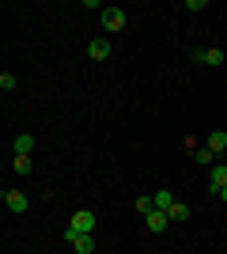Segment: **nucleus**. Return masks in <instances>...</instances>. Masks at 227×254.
<instances>
[{
  "label": "nucleus",
  "mask_w": 227,
  "mask_h": 254,
  "mask_svg": "<svg viewBox=\"0 0 227 254\" xmlns=\"http://www.w3.org/2000/svg\"><path fill=\"white\" fill-rule=\"evenodd\" d=\"M65 243L72 247L76 254H95V235H84V232H76V228H65Z\"/></svg>",
  "instance_id": "f257e3e1"
},
{
  "label": "nucleus",
  "mask_w": 227,
  "mask_h": 254,
  "mask_svg": "<svg viewBox=\"0 0 227 254\" xmlns=\"http://www.w3.org/2000/svg\"><path fill=\"white\" fill-rule=\"evenodd\" d=\"M125 23H129L125 8H102V27H106V31H121Z\"/></svg>",
  "instance_id": "f03ea898"
},
{
  "label": "nucleus",
  "mask_w": 227,
  "mask_h": 254,
  "mask_svg": "<svg viewBox=\"0 0 227 254\" xmlns=\"http://www.w3.org/2000/svg\"><path fill=\"white\" fill-rule=\"evenodd\" d=\"M0 197H4V205H8V209L15 212V216H23V212L31 209V201H27V197H23L19 190H4V193H0Z\"/></svg>",
  "instance_id": "7ed1b4c3"
},
{
  "label": "nucleus",
  "mask_w": 227,
  "mask_h": 254,
  "mask_svg": "<svg viewBox=\"0 0 227 254\" xmlns=\"http://www.w3.org/2000/svg\"><path fill=\"white\" fill-rule=\"evenodd\" d=\"M95 212H87V209H80V212H76V216H72V224H68V228H76V232H84V235H91V232H95Z\"/></svg>",
  "instance_id": "20e7f679"
},
{
  "label": "nucleus",
  "mask_w": 227,
  "mask_h": 254,
  "mask_svg": "<svg viewBox=\"0 0 227 254\" xmlns=\"http://www.w3.org/2000/svg\"><path fill=\"white\" fill-rule=\"evenodd\" d=\"M144 224H148V232H155V235H159V232H167V224H171V216H167L163 209H151L148 216H144Z\"/></svg>",
  "instance_id": "39448f33"
},
{
  "label": "nucleus",
  "mask_w": 227,
  "mask_h": 254,
  "mask_svg": "<svg viewBox=\"0 0 227 254\" xmlns=\"http://www.w3.org/2000/svg\"><path fill=\"white\" fill-rule=\"evenodd\" d=\"M208 182H212V190H224L227 186V163H212V175H208Z\"/></svg>",
  "instance_id": "423d86ee"
},
{
  "label": "nucleus",
  "mask_w": 227,
  "mask_h": 254,
  "mask_svg": "<svg viewBox=\"0 0 227 254\" xmlns=\"http://www.w3.org/2000/svg\"><path fill=\"white\" fill-rule=\"evenodd\" d=\"M34 144H38V140H34L31 133H19V137H15V156H31Z\"/></svg>",
  "instance_id": "0eeeda50"
},
{
  "label": "nucleus",
  "mask_w": 227,
  "mask_h": 254,
  "mask_svg": "<svg viewBox=\"0 0 227 254\" xmlns=\"http://www.w3.org/2000/svg\"><path fill=\"white\" fill-rule=\"evenodd\" d=\"M87 53H91V61H106V57H110V42H102V38H95V42L87 46Z\"/></svg>",
  "instance_id": "6e6552de"
},
{
  "label": "nucleus",
  "mask_w": 227,
  "mask_h": 254,
  "mask_svg": "<svg viewBox=\"0 0 227 254\" xmlns=\"http://www.w3.org/2000/svg\"><path fill=\"white\" fill-rule=\"evenodd\" d=\"M205 148H208V152H216V156H220V152L227 148V133H224V129H216V133H208V144H205Z\"/></svg>",
  "instance_id": "1a4fd4ad"
},
{
  "label": "nucleus",
  "mask_w": 227,
  "mask_h": 254,
  "mask_svg": "<svg viewBox=\"0 0 227 254\" xmlns=\"http://www.w3.org/2000/svg\"><path fill=\"white\" fill-rule=\"evenodd\" d=\"M167 216H171V224H178V220H189V205H182V201H174L171 209H167Z\"/></svg>",
  "instance_id": "9d476101"
},
{
  "label": "nucleus",
  "mask_w": 227,
  "mask_h": 254,
  "mask_svg": "<svg viewBox=\"0 0 227 254\" xmlns=\"http://www.w3.org/2000/svg\"><path fill=\"white\" fill-rule=\"evenodd\" d=\"M151 197H155V209H163V212L174 205V193L171 190H159V193H151Z\"/></svg>",
  "instance_id": "9b49d317"
},
{
  "label": "nucleus",
  "mask_w": 227,
  "mask_h": 254,
  "mask_svg": "<svg viewBox=\"0 0 227 254\" xmlns=\"http://www.w3.org/2000/svg\"><path fill=\"white\" fill-rule=\"evenodd\" d=\"M11 167L19 171V175H31V171H34V159H31V156H15V163H11Z\"/></svg>",
  "instance_id": "f8f14e48"
},
{
  "label": "nucleus",
  "mask_w": 227,
  "mask_h": 254,
  "mask_svg": "<svg viewBox=\"0 0 227 254\" xmlns=\"http://www.w3.org/2000/svg\"><path fill=\"white\" fill-rule=\"evenodd\" d=\"M151 209H155V197H136V212H140V216H148Z\"/></svg>",
  "instance_id": "ddd939ff"
},
{
  "label": "nucleus",
  "mask_w": 227,
  "mask_h": 254,
  "mask_svg": "<svg viewBox=\"0 0 227 254\" xmlns=\"http://www.w3.org/2000/svg\"><path fill=\"white\" fill-rule=\"evenodd\" d=\"M193 159H197V163H216V152H208V148H197V152H193Z\"/></svg>",
  "instance_id": "4468645a"
},
{
  "label": "nucleus",
  "mask_w": 227,
  "mask_h": 254,
  "mask_svg": "<svg viewBox=\"0 0 227 254\" xmlns=\"http://www.w3.org/2000/svg\"><path fill=\"white\" fill-rule=\"evenodd\" d=\"M0 91H15V76L11 72H0Z\"/></svg>",
  "instance_id": "2eb2a0df"
},
{
  "label": "nucleus",
  "mask_w": 227,
  "mask_h": 254,
  "mask_svg": "<svg viewBox=\"0 0 227 254\" xmlns=\"http://www.w3.org/2000/svg\"><path fill=\"white\" fill-rule=\"evenodd\" d=\"M205 64H224V53L220 50H205Z\"/></svg>",
  "instance_id": "dca6fc26"
},
{
  "label": "nucleus",
  "mask_w": 227,
  "mask_h": 254,
  "mask_svg": "<svg viewBox=\"0 0 227 254\" xmlns=\"http://www.w3.org/2000/svg\"><path fill=\"white\" fill-rule=\"evenodd\" d=\"M185 8H189V11H205L208 0H185Z\"/></svg>",
  "instance_id": "f3484780"
},
{
  "label": "nucleus",
  "mask_w": 227,
  "mask_h": 254,
  "mask_svg": "<svg viewBox=\"0 0 227 254\" xmlns=\"http://www.w3.org/2000/svg\"><path fill=\"white\" fill-rule=\"evenodd\" d=\"M189 61H193V64H205V50H189Z\"/></svg>",
  "instance_id": "a211bd4d"
},
{
  "label": "nucleus",
  "mask_w": 227,
  "mask_h": 254,
  "mask_svg": "<svg viewBox=\"0 0 227 254\" xmlns=\"http://www.w3.org/2000/svg\"><path fill=\"white\" fill-rule=\"evenodd\" d=\"M220 201H227V186H224V190H220Z\"/></svg>",
  "instance_id": "6ab92c4d"
}]
</instances>
